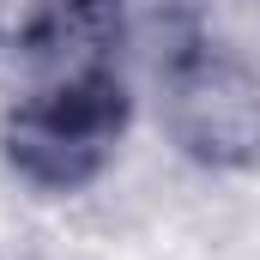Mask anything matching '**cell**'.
I'll use <instances>...</instances> for the list:
<instances>
[{
	"mask_svg": "<svg viewBox=\"0 0 260 260\" xmlns=\"http://www.w3.org/2000/svg\"><path fill=\"white\" fill-rule=\"evenodd\" d=\"M127 115L133 97L115 67L55 73L43 91L18 97L0 115V157L37 194H79L115 157Z\"/></svg>",
	"mask_w": 260,
	"mask_h": 260,
	"instance_id": "cell-1",
	"label": "cell"
},
{
	"mask_svg": "<svg viewBox=\"0 0 260 260\" xmlns=\"http://www.w3.org/2000/svg\"><path fill=\"white\" fill-rule=\"evenodd\" d=\"M170 139L206 170L260 164V79L218 43L188 37L164 67Z\"/></svg>",
	"mask_w": 260,
	"mask_h": 260,
	"instance_id": "cell-2",
	"label": "cell"
},
{
	"mask_svg": "<svg viewBox=\"0 0 260 260\" xmlns=\"http://www.w3.org/2000/svg\"><path fill=\"white\" fill-rule=\"evenodd\" d=\"M115 43H121V0H37L24 24V55L55 73L109 67Z\"/></svg>",
	"mask_w": 260,
	"mask_h": 260,
	"instance_id": "cell-3",
	"label": "cell"
}]
</instances>
